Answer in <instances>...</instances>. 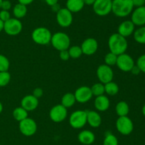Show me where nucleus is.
<instances>
[{"label": "nucleus", "mask_w": 145, "mask_h": 145, "mask_svg": "<svg viewBox=\"0 0 145 145\" xmlns=\"http://www.w3.org/2000/svg\"><path fill=\"white\" fill-rule=\"evenodd\" d=\"M51 8H52V11H55V12H56V13L57 12V11L61 9L60 7H59V4H55V5L52 6V7H51Z\"/></svg>", "instance_id": "nucleus-45"}, {"label": "nucleus", "mask_w": 145, "mask_h": 145, "mask_svg": "<svg viewBox=\"0 0 145 145\" xmlns=\"http://www.w3.org/2000/svg\"><path fill=\"white\" fill-rule=\"evenodd\" d=\"M49 116L54 122H62L67 117V109L61 104L52 107L50 110Z\"/></svg>", "instance_id": "nucleus-12"}, {"label": "nucleus", "mask_w": 145, "mask_h": 145, "mask_svg": "<svg viewBox=\"0 0 145 145\" xmlns=\"http://www.w3.org/2000/svg\"><path fill=\"white\" fill-rule=\"evenodd\" d=\"M34 0H18V3L21 4H24L25 6H28L29 4H31V3L33 2Z\"/></svg>", "instance_id": "nucleus-43"}, {"label": "nucleus", "mask_w": 145, "mask_h": 145, "mask_svg": "<svg viewBox=\"0 0 145 145\" xmlns=\"http://www.w3.org/2000/svg\"><path fill=\"white\" fill-rule=\"evenodd\" d=\"M96 136L93 132L90 130H82L78 134V140L84 145L92 144L95 142Z\"/></svg>", "instance_id": "nucleus-19"}, {"label": "nucleus", "mask_w": 145, "mask_h": 145, "mask_svg": "<svg viewBox=\"0 0 145 145\" xmlns=\"http://www.w3.org/2000/svg\"><path fill=\"white\" fill-rule=\"evenodd\" d=\"M95 108L99 112H104L108 109L110 107V100L107 96L103 95L96 97L94 101Z\"/></svg>", "instance_id": "nucleus-21"}, {"label": "nucleus", "mask_w": 145, "mask_h": 145, "mask_svg": "<svg viewBox=\"0 0 145 145\" xmlns=\"http://www.w3.org/2000/svg\"><path fill=\"white\" fill-rule=\"evenodd\" d=\"M96 75H97L98 79L100 81V82L106 84L110 81H113L114 72H113L111 67L108 66L106 64H102L98 67L97 71H96Z\"/></svg>", "instance_id": "nucleus-11"}, {"label": "nucleus", "mask_w": 145, "mask_h": 145, "mask_svg": "<svg viewBox=\"0 0 145 145\" xmlns=\"http://www.w3.org/2000/svg\"><path fill=\"white\" fill-rule=\"evenodd\" d=\"M135 41L140 44H145V26H140L133 33Z\"/></svg>", "instance_id": "nucleus-28"}, {"label": "nucleus", "mask_w": 145, "mask_h": 145, "mask_svg": "<svg viewBox=\"0 0 145 145\" xmlns=\"http://www.w3.org/2000/svg\"><path fill=\"white\" fill-rule=\"evenodd\" d=\"M130 72H131L133 75H139V74L141 72V71H140V68L137 67V65H135L134 67H133V68H132L131 71H130Z\"/></svg>", "instance_id": "nucleus-41"}, {"label": "nucleus", "mask_w": 145, "mask_h": 145, "mask_svg": "<svg viewBox=\"0 0 145 145\" xmlns=\"http://www.w3.org/2000/svg\"><path fill=\"white\" fill-rule=\"evenodd\" d=\"M18 128L23 135L25 136H31L36 133L38 125L34 119L28 117L25 119L19 122Z\"/></svg>", "instance_id": "nucleus-7"}, {"label": "nucleus", "mask_w": 145, "mask_h": 145, "mask_svg": "<svg viewBox=\"0 0 145 145\" xmlns=\"http://www.w3.org/2000/svg\"><path fill=\"white\" fill-rule=\"evenodd\" d=\"M84 3L85 5L88 6H93V4H94V2L96 1V0H83Z\"/></svg>", "instance_id": "nucleus-44"}, {"label": "nucleus", "mask_w": 145, "mask_h": 145, "mask_svg": "<svg viewBox=\"0 0 145 145\" xmlns=\"http://www.w3.org/2000/svg\"><path fill=\"white\" fill-rule=\"evenodd\" d=\"M131 21L135 26H145V6L136 7L131 13Z\"/></svg>", "instance_id": "nucleus-16"}, {"label": "nucleus", "mask_w": 145, "mask_h": 145, "mask_svg": "<svg viewBox=\"0 0 145 145\" xmlns=\"http://www.w3.org/2000/svg\"><path fill=\"white\" fill-rule=\"evenodd\" d=\"M116 127L119 133L125 136L130 134L134 129L133 120L128 116L119 117L116 120Z\"/></svg>", "instance_id": "nucleus-6"}, {"label": "nucleus", "mask_w": 145, "mask_h": 145, "mask_svg": "<svg viewBox=\"0 0 145 145\" xmlns=\"http://www.w3.org/2000/svg\"><path fill=\"white\" fill-rule=\"evenodd\" d=\"M84 5L83 0H67L66 2V8L72 13L82 11Z\"/></svg>", "instance_id": "nucleus-22"}, {"label": "nucleus", "mask_w": 145, "mask_h": 145, "mask_svg": "<svg viewBox=\"0 0 145 145\" xmlns=\"http://www.w3.org/2000/svg\"><path fill=\"white\" fill-rule=\"evenodd\" d=\"M134 7H140L145 6V0H132Z\"/></svg>", "instance_id": "nucleus-40"}, {"label": "nucleus", "mask_w": 145, "mask_h": 145, "mask_svg": "<svg viewBox=\"0 0 145 145\" xmlns=\"http://www.w3.org/2000/svg\"><path fill=\"white\" fill-rule=\"evenodd\" d=\"M134 9L132 0H113L112 11L116 16L123 18L131 14Z\"/></svg>", "instance_id": "nucleus-2"}, {"label": "nucleus", "mask_w": 145, "mask_h": 145, "mask_svg": "<svg viewBox=\"0 0 145 145\" xmlns=\"http://www.w3.org/2000/svg\"><path fill=\"white\" fill-rule=\"evenodd\" d=\"M23 24L19 19L16 18H10L4 22V31L7 35L16 36L21 32Z\"/></svg>", "instance_id": "nucleus-8"}, {"label": "nucleus", "mask_w": 145, "mask_h": 145, "mask_svg": "<svg viewBox=\"0 0 145 145\" xmlns=\"http://www.w3.org/2000/svg\"><path fill=\"white\" fill-rule=\"evenodd\" d=\"M2 111H3V105H2V103L0 102V114L2 112Z\"/></svg>", "instance_id": "nucleus-48"}, {"label": "nucleus", "mask_w": 145, "mask_h": 145, "mask_svg": "<svg viewBox=\"0 0 145 145\" xmlns=\"http://www.w3.org/2000/svg\"><path fill=\"white\" fill-rule=\"evenodd\" d=\"M58 1L59 0H45V3L50 7H52V6L58 4Z\"/></svg>", "instance_id": "nucleus-42"}, {"label": "nucleus", "mask_w": 145, "mask_h": 145, "mask_svg": "<svg viewBox=\"0 0 145 145\" xmlns=\"http://www.w3.org/2000/svg\"><path fill=\"white\" fill-rule=\"evenodd\" d=\"M135 30V26L131 20H125L119 25L118 28V33L125 38L133 34Z\"/></svg>", "instance_id": "nucleus-18"}, {"label": "nucleus", "mask_w": 145, "mask_h": 145, "mask_svg": "<svg viewBox=\"0 0 145 145\" xmlns=\"http://www.w3.org/2000/svg\"><path fill=\"white\" fill-rule=\"evenodd\" d=\"M4 22L0 19V32H1V31L4 30Z\"/></svg>", "instance_id": "nucleus-46"}, {"label": "nucleus", "mask_w": 145, "mask_h": 145, "mask_svg": "<svg viewBox=\"0 0 145 145\" xmlns=\"http://www.w3.org/2000/svg\"><path fill=\"white\" fill-rule=\"evenodd\" d=\"M10 67V62L4 55L0 54V72L8 71Z\"/></svg>", "instance_id": "nucleus-34"}, {"label": "nucleus", "mask_w": 145, "mask_h": 145, "mask_svg": "<svg viewBox=\"0 0 145 145\" xmlns=\"http://www.w3.org/2000/svg\"><path fill=\"white\" fill-rule=\"evenodd\" d=\"M38 105H39L38 99L33 95H25L21 101V106L28 112L35 110L38 107Z\"/></svg>", "instance_id": "nucleus-17"}, {"label": "nucleus", "mask_w": 145, "mask_h": 145, "mask_svg": "<svg viewBox=\"0 0 145 145\" xmlns=\"http://www.w3.org/2000/svg\"><path fill=\"white\" fill-rule=\"evenodd\" d=\"M2 1H3V0H0V9H1V4H2Z\"/></svg>", "instance_id": "nucleus-49"}, {"label": "nucleus", "mask_w": 145, "mask_h": 145, "mask_svg": "<svg viewBox=\"0 0 145 145\" xmlns=\"http://www.w3.org/2000/svg\"><path fill=\"white\" fill-rule=\"evenodd\" d=\"M93 10L100 16L108 15L112 11V0H96L93 4Z\"/></svg>", "instance_id": "nucleus-9"}, {"label": "nucleus", "mask_w": 145, "mask_h": 145, "mask_svg": "<svg viewBox=\"0 0 145 145\" xmlns=\"http://www.w3.org/2000/svg\"><path fill=\"white\" fill-rule=\"evenodd\" d=\"M59 58H60L61 60L62 61H67L70 58V56H69V51L67 50H63V51H59Z\"/></svg>", "instance_id": "nucleus-37"}, {"label": "nucleus", "mask_w": 145, "mask_h": 145, "mask_svg": "<svg viewBox=\"0 0 145 145\" xmlns=\"http://www.w3.org/2000/svg\"><path fill=\"white\" fill-rule=\"evenodd\" d=\"M10 18H11V15H10L9 11L2 9L0 11V19H1V21L5 22L7 20L9 19Z\"/></svg>", "instance_id": "nucleus-36"}, {"label": "nucleus", "mask_w": 145, "mask_h": 145, "mask_svg": "<svg viewBox=\"0 0 145 145\" xmlns=\"http://www.w3.org/2000/svg\"><path fill=\"white\" fill-rule=\"evenodd\" d=\"M76 102V100L74 94L72 92H67L62 96V100H61V105L67 109V108L72 107Z\"/></svg>", "instance_id": "nucleus-23"}, {"label": "nucleus", "mask_w": 145, "mask_h": 145, "mask_svg": "<svg viewBox=\"0 0 145 145\" xmlns=\"http://www.w3.org/2000/svg\"><path fill=\"white\" fill-rule=\"evenodd\" d=\"M103 145H118V139L113 134L107 133L103 139Z\"/></svg>", "instance_id": "nucleus-31"}, {"label": "nucleus", "mask_w": 145, "mask_h": 145, "mask_svg": "<svg viewBox=\"0 0 145 145\" xmlns=\"http://www.w3.org/2000/svg\"><path fill=\"white\" fill-rule=\"evenodd\" d=\"M28 111L25 110L21 106L15 108L13 111V117H14V119H16L18 122L24 120L25 118L28 117Z\"/></svg>", "instance_id": "nucleus-27"}, {"label": "nucleus", "mask_w": 145, "mask_h": 145, "mask_svg": "<svg viewBox=\"0 0 145 145\" xmlns=\"http://www.w3.org/2000/svg\"><path fill=\"white\" fill-rule=\"evenodd\" d=\"M86 112H87V123L93 128L100 127L102 122V118L100 114L94 110L86 111Z\"/></svg>", "instance_id": "nucleus-20"}, {"label": "nucleus", "mask_w": 145, "mask_h": 145, "mask_svg": "<svg viewBox=\"0 0 145 145\" xmlns=\"http://www.w3.org/2000/svg\"><path fill=\"white\" fill-rule=\"evenodd\" d=\"M135 65L134 59L129 54L124 53L118 55L116 65L120 71L123 72H130Z\"/></svg>", "instance_id": "nucleus-10"}, {"label": "nucleus", "mask_w": 145, "mask_h": 145, "mask_svg": "<svg viewBox=\"0 0 145 145\" xmlns=\"http://www.w3.org/2000/svg\"><path fill=\"white\" fill-rule=\"evenodd\" d=\"M43 95V90H42V88H36L34 89L33 92V95L34 97H35L36 98H40Z\"/></svg>", "instance_id": "nucleus-39"}, {"label": "nucleus", "mask_w": 145, "mask_h": 145, "mask_svg": "<svg viewBox=\"0 0 145 145\" xmlns=\"http://www.w3.org/2000/svg\"><path fill=\"white\" fill-rule=\"evenodd\" d=\"M108 44L110 52L117 55L125 53L128 47V43L126 38L120 35L118 33H115L110 35Z\"/></svg>", "instance_id": "nucleus-1"}, {"label": "nucleus", "mask_w": 145, "mask_h": 145, "mask_svg": "<svg viewBox=\"0 0 145 145\" xmlns=\"http://www.w3.org/2000/svg\"><path fill=\"white\" fill-rule=\"evenodd\" d=\"M74 94L76 102L82 104L88 102L93 97L91 88L88 86L79 87L76 90Z\"/></svg>", "instance_id": "nucleus-14"}, {"label": "nucleus", "mask_w": 145, "mask_h": 145, "mask_svg": "<svg viewBox=\"0 0 145 145\" xmlns=\"http://www.w3.org/2000/svg\"><path fill=\"white\" fill-rule=\"evenodd\" d=\"M56 19L57 24L63 28H67L71 26L73 21V16L70 11L65 8H61L56 13Z\"/></svg>", "instance_id": "nucleus-13"}, {"label": "nucleus", "mask_w": 145, "mask_h": 145, "mask_svg": "<svg viewBox=\"0 0 145 145\" xmlns=\"http://www.w3.org/2000/svg\"><path fill=\"white\" fill-rule=\"evenodd\" d=\"M91 90L93 96L98 97L100 95H104L105 93V88L104 84L101 83V82H96V83L93 84L91 87Z\"/></svg>", "instance_id": "nucleus-29"}, {"label": "nucleus", "mask_w": 145, "mask_h": 145, "mask_svg": "<svg viewBox=\"0 0 145 145\" xmlns=\"http://www.w3.org/2000/svg\"><path fill=\"white\" fill-rule=\"evenodd\" d=\"M142 112L143 115L145 117V104L144 105H143L142 107Z\"/></svg>", "instance_id": "nucleus-47"}, {"label": "nucleus", "mask_w": 145, "mask_h": 145, "mask_svg": "<svg viewBox=\"0 0 145 145\" xmlns=\"http://www.w3.org/2000/svg\"><path fill=\"white\" fill-rule=\"evenodd\" d=\"M27 11H28L27 6L21 4L20 3L16 4L13 8V14H14V17L18 19L24 18L26 15Z\"/></svg>", "instance_id": "nucleus-25"}, {"label": "nucleus", "mask_w": 145, "mask_h": 145, "mask_svg": "<svg viewBox=\"0 0 145 145\" xmlns=\"http://www.w3.org/2000/svg\"><path fill=\"white\" fill-rule=\"evenodd\" d=\"M51 44L57 51L67 50L70 45V38L69 36L64 32H57L52 36Z\"/></svg>", "instance_id": "nucleus-4"}, {"label": "nucleus", "mask_w": 145, "mask_h": 145, "mask_svg": "<svg viewBox=\"0 0 145 145\" xmlns=\"http://www.w3.org/2000/svg\"><path fill=\"white\" fill-rule=\"evenodd\" d=\"M136 65L140 68L142 72L145 73V54H142L137 58Z\"/></svg>", "instance_id": "nucleus-35"}, {"label": "nucleus", "mask_w": 145, "mask_h": 145, "mask_svg": "<svg viewBox=\"0 0 145 145\" xmlns=\"http://www.w3.org/2000/svg\"><path fill=\"white\" fill-rule=\"evenodd\" d=\"M52 33L45 27H38L33 31L31 38L38 45H47L50 44L52 38Z\"/></svg>", "instance_id": "nucleus-3"}, {"label": "nucleus", "mask_w": 145, "mask_h": 145, "mask_svg": "<svg viewBox=\"0 0 145 145\" xmlns=\"http://www.w3.org/2000/svg\"><path fill=\"white\" fill-rule=\"evenodd\" d=\"M112 1H113V0H112Z\"/></svg>", "instance_id": "nucleus-50"}, {"label": "nucleus", "mask_w": 145, "mask_h": 145, "mask_svg": "<svg viewBox=\"0 0 145 145\" xmlns=\"http://www.w3.org/2000/svg\"><path fill=\"white\" fill-rule=\"evenodd\" d=\"M11 80V75L8 71L0 72V87H5Z\"/></svg>", "instance_id": "nucleus-33"}, {"label": "nucleus", "mask_w": 145, "mask_h": 145, "mask_svg": "<svg viewBox=\"0 0 145 145\" xmlns=\"http://www.w3.org/2000/svg\"><path fill=\"white\" fill-rule=\"evenodd\" d=\"M11 8V1H8V0H3L2 4H1V9L6 10V11H8Z\"/></svg>", "instance_id": "nucleus-38"}, {"label": "nucleus", "mask_w": 145, "mask_h": 145, "mask_svg": "<svg viewBox=\"0 0 145 145\" xmlns=\"http://www.w3.org/2000/svg\"><path fill=\"white\" fill-rule=\"evenodd\" d=\"M68 51H69L70 58H74V59L80 58L83 54L81 46H79V45H72V47H69L68 48Z\"/></svg>", "instance_id": "nucleus-30"}, {"label": "nucleus", "mask_w": 145, "mask_h": 145, "mask_svg": "<svg viewBox=\"0 0 145 145\" xmlns=\"http://www.w3.org/2000/svg\"><path fill=\"white\" fill-rule=\"evenodd\" d=\"M130 112V107L125 101H120L116 106V112L118 117L127 116Z\"/></svg>", "instance_id": "nucleus-24"}, {"label": "nucleus", "mask_w": 145, "mask_h": 145, "mask_svg": "<svg viewBox=\"0 0 145 145\" xmlns=\"http://www.w3.org/2000/svg\"><path fill=\"white\" fill-rule=\"evenodd\" d=\"M105 92L110 96H115L119 92V87L116 82L113 81L104 84Z\"/></svg>", "instance_id": "nucleus-26"}, {"label": "nucleus", "mask_w": 145, "mask_h": 145, "mask_svg": "<svg viewBox=\"0 0 145 145\" xmlns=\"http://www.w3.org/2000/svg\"><path fill=\"white\" fill-rule=\"evenodd\" d=\"M118 55L114 54L113 53L109 52L105 55L104 57V62L105 64L108 66H113V65H116V62H117Z\"/></svg>", "instance_id": "nucleus-32"}, {"label": "nucleus", "mask_w": 145, "mask_h": 145, "mask_svg": "<svg viewBox=\"0 0 145 145\" xmlns=\"http://www.w3.org/2000/svg\"><path fill=\"white\" fill-rule=\"evenodd\" d=\"M99 44L97 41L93 38H88L82 42L81 48L83 54L86 55H93L97 51Z\"/></svg>", "instance_id": "nucleus-15"}, {"label": "nucleus", "mask_w": 145, "mask_h": 145, "mask_svg": "<svg viewBox=\"0 0 145 145\" xmlns=\"http://www.w3.org/2000/svg\"><path fill=\"white\" fill-rule=\"evenodd\" d=\"M69 123L74 129H82L87 123V112L85 110H76L71 114Z\"/></svg>", "instance_id": "nucleus-5"}]
</instances>
